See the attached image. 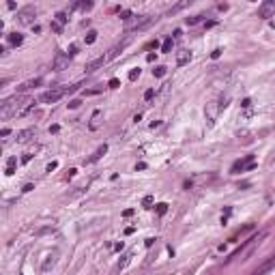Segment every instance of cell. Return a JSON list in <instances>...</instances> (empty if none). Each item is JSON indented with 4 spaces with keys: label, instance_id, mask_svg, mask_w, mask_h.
<instances>
[{
    "label": "cell",
    "instance_id": "cell-1",
    "mask_svg": "<svg viewBox=\"0 0 275 275\" xmlns=\"http://www.w3.org/2000/svg\"><path fill=\"white\" fill-rule=\"evenodd\" d=\"M22 101H24L22 95H15V97H11V99H4L2 105H0V116H2V118H11L13 114L19 116V112H22Z\"/></svg>",
    "mask_w": 275,
    "mask_h": 275
},
{
    "label": "cell",
    "instance_id": "cell-2",
    "mask_svg": "<svg viewBox=\"0 0 275 275\" xmlns=\"http://www.w3.org/2000/svg\"><path fill=\"white\" fill-rule=\"evenodd\" d=\"M34 17H37V9L34 6H24V9H19L17 11V22L19 24H24V26H28L34 22Z\"/></svg>",
    "mask_w": 275,
    "mask_h": 275
},
{
    "label": "cell",
    "instance_id": "cell-3",
    "mask_svg": "<svg viewBox=\"0 0 275 275\" xmlns=\"http://www.w3.org/2000/svg\"><path fill=\"white\" fill-rule=\"evenodd\" d=\"M63 95H65L63 88H54V90H45V93L39 97V101H41V103H56L60 97H63Z\"/></svg>",
    "mask_w": 275,
    "mask_h": 275
},
{
    "label": "cell",
    "instance_id": "cell-4",
    "mask_svg": "<svg viewBox=\"0 0 275 275\" xmlns=\"http://www.w3.org/2000/svg\"><path fill=\"white\" fill-rule=\"evenodd\" d=\"M273 15H275V2H273V0H264V2L258 6V17L269 19Z\"/></svg>",
    "mask_w": 275,
    "mask_h": 275
},
{
    "label": "cell",
    "instance_id": "cell-5",
    "mask_svg": "<svg viewBox=\"0 0 275 275\" xmlns=\"http://www.w3.org/2000/svg\"><path fill=\"white\" fill-rule=\"evenodd\" d=\"M69 54H65V52H58L56 56H54V63H52V69L54 71H63V69H67L69 67Z\"/></svg>",
    "mask_w": 275,
    "mask_h": 275
},
{
    "label": "cell",
    "instance_id": "cell-6",
    "mask_svg": "<svg viewBox=\"0 0 275 275\" xmlns=\"http://www.w3.org/2000/svg\"><path fill=\"white\" fill-rule=\"evenodd\" d=\"M219 112H222V110H219V103L217 101H211L209 105H206V125H209V127H213V123H215V118H217Z\"/></svg>",
    "mask_w": 275,
    "mask_h": 275
},
{
    "label": "cell",
    "instance_id": "cell-7",
    "mask_svg": "<svg viewBox=\"0 0 275 275\" xmlns=\"http://www.w3.org/2000/svg\"><path fill=\"white\" fill-rule=\"evenodd\" d=\"M129 43H131V37H125V39L120 41V43H116V45L112 47V50L108 52V60H112V58H116V56H118V54H120L123 50H125V47H127Z\"/></svg>",
    "mask_w": 275,
    "mask_h": 275
},
{
    "label": "cell",
    "instance_id": "cell-8",
    "mask_svg": "<svg viewBox=\"0 0 275 275\" xmlns=\"http://www.w3.org/2000/svg\"><path fill=\"white\" fill-rule=\"evenodd\" d=\"M108 63V56H99V58H95V60H90V63L86 65V73H95L97 69H101L103 65Z\"/></svg>",
    "mask_w": 275,
    "mask_h": 275
},
{
    "label": "cell",
    "instance_id": "cell-9",
    "mask_svg": "<svg viewBox=\"0 0 275 275\" xmlns=\"http://www.w3.org/2000/svg\"><path fill=\"white\" fill-rule=\"evenodd\" d=\"M34 135H37V129H34V127H28V129H24V131H19L17 133V142H28V140H32V138Z\"/></svg>",
    "mask_w": 275,
    "mask_h": 275
},
{
    "label": "cell",
    "instance_id": "cell-10",
    "mask_svg": "<svg viewBox=\"0 0 275 275\" xmlns=\"http://www.w3.org/2000/svg\"><path fill=\"white\" fill-rule=\"evenodd\" d=\"M189 60H191V52L189 50H181V52L176 54V65L178 67H185Z\"/></svg>",
    "mask_w": 275,
    "mask_h": 275
},
{
    "label": "cell",
    "instance_id": "cell-11",
    "mask_svg": "<svg viewBox=\"0 0 275 275\" xmlns=\"http://www.w3.org/2000/svg\"><path fill=\"white\" fill-rule=\"evenodd\" d=\"M56 258H58V251H52L50 256H47V260L43 262V266H41V269H43V271H50L52 266L56 264Z\"/></svg>",
    "mask_w": 275,
    "mask_h": 275
},
{
    "label": "cell",
    "instance_id": "cell-12",
    "mask_svg": "<svg viewBox=\"0 0 275 275\" xmlns=\"http://www.w3.org/2000/svg\"><path fill=\"white\" fill-rule=\"evenodd\" d=\"M108 153V146H105V144H103V146H99L97 150H95V153H93V157H90V159H88V163H95V161H99L101 159V157L103 155H105Z\"/></svg>",
    "mask_w": 275,
    "mask_h": 275
},
{
    "label": "cell",
    "instance_id": "cell-13",
    "mask_svg": "<svg viewBox=\"0 0 275 275\" xmlns=\"http://www.w3.org/2000/svg\"><path fill=\"white\" fill-rule=\"evenodd\" d=\"M15 166H17V159H15V157H9V161H6V170H4V174H6V176L15 174Z\"/></svg>",
    "mask_w": 275,
    "mask_h": 275
},
{
    "label": "cell",
    "instance_id": "cell-14",
    "mask_svg": "<svg viewBox=\"0 0 275 275\" xmlns=\"http://www.w3.org/2000/svg\"><path fill=\"white\" fill-rule=\"evenodd\" d=\"M99 120H101V112L97 110V112L93 114V118H90V125H88V129H90V131H95V129L99 127Z\"/></svg>",
    "mask_w": 275,
    "mask_h": 275
},
{
    "label": "cell",
    "instance_id": "cell-15",
    "mask_svg": "<svg viewBox=\"0 0 275 275\" xmlns=\"http://www.w3.org/2000/svg\"><path fill=\"white\" fill-rule=\"evenodd\" d=\"M22 41H24L22 34H17V32L9 34V43H11V45H22Z\"/></svg>",
    "mask_w": 275,
    "mask_h": 275
},
{
    "label": "cell",
    "instance_id": "cell-16",
    "mask_svg": "<svg viewBox=\"0 0 275 275\" xmlns=\"http://www.w3.org/2000/svg\"><path fill=\"white\" fill-rule=\"evenodd\" d=\"M133 17H135V15H133V13L129 11V9H125V11H120V19H123V22H125V24H129V22H131Z\"/></svg>",
    "mask_w": 275,
    "mask_h": 275
},
{
    "label": "cell",
    "instance_id": "cell-17",
    "mask_svg": "<svg viewBox=\"0 0 275 275\" xmlns=\"http://www.w3.org/2000/svg\"><path fill=\"white\" fill-rule=\"evenodd\" d=\"M131 256H133V251H129V254H125V256H123V260L118 262V269H125V266L129 264V260H131Z\"/></svg>",
    "mask_w": 275,
    "mask_h": 275
},
{
    "label": "cell",
    "instance_id": "cell-18",
    "mask_svg": "<svg viewBox=\"0 0 275 275\" xmlns=\"http://www.w3.org/2000/svg\"><path fill=\"white\" fill-rule=\"evenodd\" d=\"M86 45H93L95 43V41H97V32H95V30H88V34H86Z\"/></svg>",
    "mask_w": 275,
    "mask_h": 275
},
{
    "label": "cell",
    "instance_id": "cell-19",
    "mask_svg": "<svg viewBox=\"0 0 275 275\" xmlns=\"http://www.w3.org/2000/svg\"><path fill=\"white\" fill-rule=\"evenodd\" d=\"M172 45H174V41H172V37H168L161 45V52H172Z\"/></svg>",
    "mask_w": 275,
    "mask_h": 275
},
{
    "label": "cell",
    "instance_id": "cell-20",
    "mask_svg": "<svg viewBox=\"0 0 275 275\" xmlns=\"http://www.w3.org/2000/svg\"><path fill=\"white\" fill-rule=\"evenodd\" d=\"M56 22H58L60 26H63V24H67V22H69V17H67V13H65V11H60V13H56Z\"/></svg>",
    "mask_w": 275,
    "mask_h": 275
},
{
    "label": "cell",
    "instance_id": "cell-21",
    "mask_svg": "<svg viewBox=\"0 0 275 275\" xmlns=\"http://www.w3.org/2000/svg\"><path fill=\"white\" fill-rule=\"evenodd\" d=\"M153 75H155V78H163V75H166V67H155Z\"/></svg>",
    "mask_w": 275,
    "mask_h": 275
},
{
    "label": "cell",
    "instance_id": "cell-22",
    "mask_svg": "<svg viewBox=\"0 0 275 275\" xmlns=\"http://www.w3.org/2000/svg\"><path fill=\"white\" fill-rule=\"evenodd\" d=\"M166 211H168V204H166V202L157 204V215H166Z\"/></svg>",
    "mask_w": 275,
    "mask_h": 275
},
{
    "label": "cell",
    "instance_id": "cell-23",
    "mask_svg": "<svg viewBox=\"0 0 275 275\" xmlns=\"http://www.w3.org/2000/svg\"><path fill=\"white\" fill-rule=\"evenodd\" d=\"M138 78H140V69H131V71H129V80H138Z\"/></svg>",
    "mask_w": 275,
    "mask_h": 275
},
{
    "label": "cell",
    "instance_id": "cell-24",
    "mask_svg": "<svg viewBox=\"0 0 275 275\" xmlns=\"http://www.w3.org/2000/svg\"><path fill=\"white\" fill-rule=\"evenodd\" d=\"M118 86H120V82L116 80V78H112V80L108 82V88H112V90H114V88H118Z\"/></svg>",
    "mask_w": 275,
    "mask_h": 275
},
{
    "label": "cell",
    "instance_id": "cell-25",
    "mask_svg": "<svg viewBox=\"0 0 275 275\" xmlns=\"http://www.w3.org/2000/svg\"><path fill=\"white\" fill-rule=\"evenodd\" d=\"M153 202H155V198H153V196H144V198H142V204H144V206H150Z\"/></svg>",
    "mask_w": 275,
    "mask_h": 275
},
{
    "label": "cell",
    "instance_id": "cell-26",
    "mask_svg": "<svg viewBox=\"0 0 275 275\" xmlns=\"http://www.w3.org/2000/svg\"><path fill=\"white\" fill-rule=\"evenodd\" d=\"M73 6H80V9L88 11V9H93V2H80V4H73Z\"/></svg>",
    "mask_w": 275,
    "mask_h": 275
},
{
    "label": "cell",
    "instance_id": "cell-27",
    "mask_svg": "<svg viewBox=\"0 0 275 275\" xmlns=\"http://www.w3.org/2000/svg\"><path fill=\"white\" fill-rule=\"evenodd\" d=\"M200 17H202V15H194V17H187V24H189V26H194V24H198V22H200Z\"/></svg>",
    "mask_w": 275,
    "mask_h": 275
},
{
    "label": "cell",
    "instance_id": "cell-28",
    "mask_svg": "<svg viewBox=\"0 0 275 275\" xmlns=\"http://www.w3.org/2000/svg\"><path fill=\"white\" fill-rule=\"evenodd\" d=\"M155 97V90H153V88H150V90H146V93H144V99H146V101H150V99H153Z\"/></svg>",
    "mask_w": 275,
    "mask_h": 275
},
{
    "label": "cell",
    "instance_id": "cell-29",
    "mask_svg": "<svg viewBox=\"0 0 275 275\" xmlns=\"http://www.w3.org/2000/svg\"><path fill=\"white\" fill-rule=\"evenodd\" d=\"M52 30L54 32H63V26H60L58 22H52Z\"/></svg>",
    "mask_w": 275,
    "mask_h": 275
},
{
    "label": "cell",
    "instance_id": "cell-30",
    "mask_svg": "<svg viewBox=\"0 0 275 275\" xmlns=\"http://www.w3.org/2000/svg\"><path fill=\"white\" fill-rule=\"evenodd\" d=\"M30 159H32V150H28V153H24V157H22V161H24V163H28Z\"/></svg>",
    "mask_w": 275,
    "mask_h": 275
},
{
    "label": "cell",
    "instance_id": "cell-31",
    "mask_svg": "<svg viewBox=\"0 0 275 275\" xmlns=\"http://www.w3.org/2000/svg\"><path fill=\"white\" fill-rule=\"evenodd\" d=\"M56 168H58V163H56V161H52V163H47L45 172H52V170H56Z\"/></svg>",
    "mask_w": 275,
    "mask_h": 275
},
{
    "label": "cell",
    "instance_id": "cell-32",
    "mask_svg": "<svg viewBox=\"0 0 275 275\" xmlns=\"http://www.w3.org/2000/svg\"><path fill=\"white\" fill-rule=\"evenodd\" d=\"M73 54H78V45H69V56H73Z\"/></svg>",
    "mask_w": 275,
    "mask_h": 275
},
{
    "label": "cell",
    "instance_id": "cell-33",
    "mask_svg": "<svg viewBox=\"0 0 275 275\" xmlns=\"http://www.w3.org/2000/svg\"><path fill=\"white\" fill-rule=\"evenodd\" d=\"M32 189H34V185H32V183H28V185H24V189H22V191H24V194H28V191H32Z\"/></svg>",
    "mask_w": 275,
    "mask_h": 275
},
{
    "label": "cell",
    "instance_id": "cell-34",
    "mask_svg": "<svg viewBox=\"0 0 275 275\" xmlns=\"http://www.w3.org/2000/svg\"><path fill=\"white\" fill-rule=\"evenodd\" d=\"M219 56H222V50H219V47H217V50H213V54H211V58H219Z\"/></svg>",
    "mask_w": 275,
    "mask_h": 275
},
{
    "label": "cell",
    "instance_id": "cell-35",
    "mask_svg": "<svg viewBox=\"0 0 275 275\" xmlns=\"http://www.w3.org/2000/svg\"><path fill=\"white\" fill-rule=\"evenodd\" d=\"M133 215V209H125L123 211V217H131Z\"/></svg>",
    "mask_w": 275,
    "mask_h": 275
},
{
    "label": "cell",
    "instance_id": "cell-36",
    "mask_svg": "<svg viewBox=\"0 0 275 275\" xmlns=\"http://www.w3.org/2000/svg\"><path fill=\"white\" fill-rule=\"evenodd\" d=\"M241 105H243V108H247V110H249V108H251V99H243V103H241Z\"/></svg>",
    "mask_w": 275,
    "mask_h": 275
},
{
    "label": "cell",
    "instance_id": "cell-37",
    "mask_svg": "<svg viewBox=\"0 0 275 275\" xmlns=\"http://www.w3.org/2000/svg\"><path fill=\"white\" fill-rule=\"evenodd\" d=\"M9 133H11V129H9V127H4L2 131H0V135H2V138H6V135H9Z\"/></svg>",
    "mask_w": 275,
    "mask_h": 275
},
{
    "label": "cell",
    "instance_id": "cell-38",
    "mask_svg": "<svg viewBox=\"0 0 275 275\" xmlns=\"http://www.w3.org/2000/svg\"><path fill=\"white\" fill-rule=\"evenodd\" d=\"M58 131H60L58 125H52V127H50V133H58Z\"/></svg>",
    "mask_w": 275,
    "mask_h": 275
},
{
    "label": "cell",
    "instance_id": "cell-39",
    "mask_svg": "<svg viewBox=\"0 0 275 275\" xmlns=\"http://www.w3.org/2000/svg\"><path fill=\"white\" fill-rule=\"evenodd\" d=\"M155 56H157V54H155V52H150L148 56H146V60H148V63H153V60H155Z\"/></svg>",
    "mask_w": 275,
    "mask_h": 275
},
{
    "label": "cell",
    "instance_id": "cell-40",
    "mask_svg": "<svg viewBox=\"0 0 275 275\" xmlns=\"http://www.w3.org/2000/svg\"><path fill=\"white\" fill-rule=\"evenodd\" d=\"M78 105H80V101H78V99H73L71 103H69V108H78Z\"/></svg>",
    "mask_w": 275,
    "mask_h": 275
},
{
    "label": "cell",
    "instance_id": "cell-41",
    "mask_svg": "<svg viewBox=\"0 0 275 275\" xmlns=\"http://www.w3.org/2000/svg\"><path fill=\"white\" fill-rule=\"evenodd\" d=\"M153 243H155V239H146V241H144V245H146V247H150Z\"/></svg>",
    "mask_w": 275,
    "mask_h": 275
}]
</instances>
